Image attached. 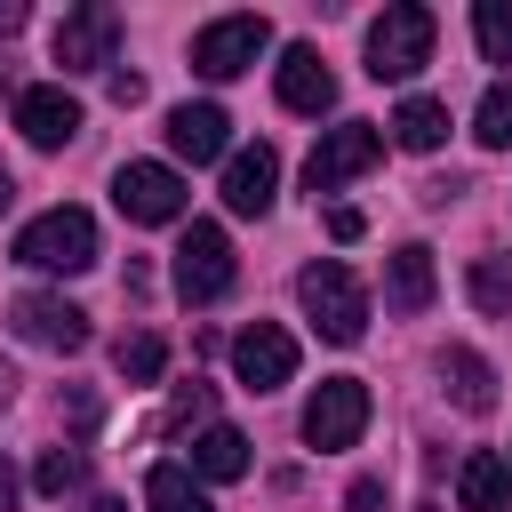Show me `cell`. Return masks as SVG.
I'll use <instances>...</instances> for the list:
<instances>
[{
    "label": "cell",
    "mask_w": 512,
    "mask_h": 512,
    "mask_svg": "<svg viewBox=\"0 0 512 512\" xmlns=\"http://www.w3.org/2000/svg\"><path fill=\"white\" fill-rule=\"evenodd\" d=\"M296 296H304V320H312L328 344H360V336H368V288L352 280V264H336V256L304 264Z\"/></svg>",
    "instance_id": "6da1fadb"
},
{
    "label": "cell",
    "mask_w": 512,
    "mask_h": 512,
    "mask_svg": "<svg viewBox=\"0 0 512 512\" xmlns=\"http://www.w3.org/2000/svg\"><path fill=\"white\" fill-rule=\"evenodd\" d=\"M16 264L32 272H88L96 264V216L88 208H48L16 232Z\"/></svg>",
    "instance_id": "7a4b0ae2"
},
{
    "label": "cell",
    "mask_w": 512,
    "mask_h": 512,
    "mask_svg": "<svg viewBox=\"0 0 512 512\" xmlns=\"http://www.w3.org/2000/svg\"><path fill=\"white\" fill-rule=\"evenodd\" d=\"M432 8H416V0H400V8H384L376 24H368V80H408V72H424L432 64Z\"/></svg>",
    "instance_id": "3957f363"
},
{
    "label": "cell",
    "mask_w": 512,
    "mask_h": 512,
    "mask_svg": "<svg viewBox=\"0 0 512 512\" xmlns=\"http://www.w3.org/2000/svg\"><path fill=\"white\" fill-rule=\"evenodd\" d=\"M232 240H224V224H208V216H192L184 224V240H176V296L184 304H216L224 288H232Z\"/></svg>",
    "instance_id": "277c9868"
},
{
    "label": "cell",
    "mask_w": 512,
    "mask_h": 512,
    "mask_svg": "<svg viewBox=\"0 0 512 512\" xmlns=\"http://www.w3.org/2000/svg\"><path fill=\"white\" fill-rule=\"evenodd\" d=\"M264 48H272V24L264 16H216V24L192 32V72L200 80H240Z\"/></svg>",
    "instance_id": "5b68a950"
},
{
    "label": "cell",
    "mask_w": 512,
    "mask_h": 512,
    "mask_svg": "<svg viewBox=\"0 0 512 512\" xmlns=\"http://www.w3.org/2000/svg\"><path fill=\"white\" fill-rule=\"evenodd\" d=\"M368 432V384L360 376H320L312 400H304V440L328 456V448H352Z\"/></svg>",
    "instance_id": "8992f818"
},
{
    "label": "cell",
    "mask_w": 512,
    "mask_h": 512,
    "mask_svg": "<svg viewBox=\"0 0 512 512\" xmlns=\"http://www.w3.org/2000/svg\"><path fill=\"white\" fill-rule=\"evenodd\" d=\"M376 160H384V136H376L368 120H344V128H328V136L312 144V160H304V192L320 200V192H336V184L368 176Z\"/></svg>",
    "instance_id": "52a82bcc"
},
{
    "label": "cell",
    "mask_w": 512,
    "mask_h": 512,
    "mask_svg": "<svg viewBox=\"0 0 512 512\" xmlns=\"http://www.w3.org/2000/svg\"><path fill=\"white\" fill-rule=\"evenodd\" d=\"M112 200H120L128 224H176V216L192 208V192H184V176H176L168 160H128V168L112 176Z\"/></svg>",
    "instance_id": "ba28073f"
},
{
    "label": "cell",
    "mask_w": 512,
    "mask_h": 512,
    "mask_svg": "<svg viewBox=\"0 0 512 512\" xmlns=\"http://www.w3.org/2000/svg\"><path fill=\"white\" fill-rule=\"evenodd\" d=\"M232 376H240L248 392H280V384L296 376V336H288L280 320H248V328L232 336Z\"/></svg>",
    "instance_id": "9c48e42d"
},
{
    "label": "cell",
    "mask_w": 512,
    "mask_h": 512,
    "mask_svg": "<svg viewBox=\"0 0 512 512\" xmlns=\"http://www.w3.org/2000/svg\"><path fill=\"white\" fill-rule=\"evenodd\" d=\"M8 320H16L24 344H48V352H80V344H88V312L64 304V296H40V288H24V296L8 304Z\"/></svg>",
    "instance_id": "30bf717a"
},
{
    "label": "cell",
    "mask_w": 512,
    "mask_h": 512,
    "mask_svg": "<svg viewBox=\"0 0 512 512\" xmlns=\"http://www.w3.org/2000/svg\"><path fill=\"white\" fill-rule=\"evenodd\" d=\"M112 48H120V16H112V8H72V16L56 24V64H64V72H104Z\"/></svg>",
    "instance_id": "8fae6325"
},
{
    "label": "cell",
    "mask_w": 512,
    "mask_h": 512,
    "mask_svg": "<svg viewBox=\"0 0 512 512\" xmlns=\"http://www.w3.org/2000/svg\"><path fill=\"white\" fill-rule=\"evenodd\" d=\"M16 128H24V144L56 152V144H72V136H80V96H64L56 80L16 88Z\"/></svg>",
    "instance_id": "7c38bea8"
},
{
    "label": "cell",
    "mask_w": 512,
    "mask_h": 512,
    "mask_svg": "<svg viewBox=\"0 0 512 512\" xmlns=\"http://www.w3.org/2000/svg\"><path fill=\"white\" fill-rule=\"evenodd\" d=\"M272 184H280V152L272 144H248L224 160V208L232 216H264L272 208Z\"/></svg>",
    "instance_id": "4fadbf2b"
},
{
    "label": "cell",
    "mask_w": 512,
    "mask_h": 512,
    "mask_svg": "<svg viewBox=\"0 0 512 512\" xmlns=\"http://www.w3.org/2000/svg\"><path fill=\"white\" fill-rule=\"evenodd\" d=\"M224 144H232L224 104H176L168 112V152L176 160H224Z\"/></svg>",
    "instance_id": "5bb4252c"
},
{
    "label": "cell",
    "mask_w": 512,
    "mask_h": 512,
    "mask_svg": "<svg viewBox=\"0 0 512 512\" xmlns=\"http://www.w3.org/2000/svg\"><path fill=\"white\" fill-rule=\"evenodd\" d=\"M384 312H400V320L432 312V248L424 240L392 248V264H384Z\"/></svg>",
    "instance_id": "9a60e30c"
},
{
    "label": "cell",
    "mask_w": 512,
    "mask_h": 512,
    "mask_svg": "<svg viewBox=\"0 0 512 512\" xmlns=\"http://www.w3.org/2000/svg\"><path fill=\"white\" fill-rule=\"evenodd\" d=\"M280 104H288V112H328V104H336V72L320 64V48L296 40V48L280 56Z\"/></svg>",
    "instance_id": "2e32d148"
},
{
    "label": "cell",
    "mask_w": 512,
    "mask_h": 512,
    "mask_svg": "<svg viewBox=\"0 0 512 512\" xmlns=\"http://www.w3.org/2000/svg\"><path fill=\"white\" fill-rule=\"evenodd\" d=\"M456 504H464V512H504V504H512V472H504L496 448H472V456L456 464Z\"/></svg>",
    "instance_id": "e0dca14e"
},
{
    "label": "cell",
    "mask_w": 512,
    "mask_h": 512,
    "mask_svg": "<svg viewBox=\"0 0 512 512\" xmlns=\"http://www.w3.org/2000/svg\"><path fill=\"white\" fill-rule=\"evenodd\" d=\"M440 376H448V400H456L464 416H488V408H496V368H488L480 352L448 344V352H440Z\"/></svg>",
    "instance_id": "ac0fdd59"
},
{
    "label": "cell",
    "mask_w": 512,
    "mask_h": 512,
    "mask_svg": "<svg viewBox=\"0 0 512 512\" xmlns=\"http://www.w3.org/2000/svg\"><path fill=\"white\" fill-rule=\"evenodd\" d=\"M392 144H400V152H440V144H448V104H440V96H408V104L392 112Z\"/></svg>",
    "instance_id": "d6986e66"
},
{
    "label": "cell",
    "mask_w": 512,
    "mask_h": 512,
    "mask_svg": "<svg viewBox=\"0 0 512 512\" xmlns=\"http://www.w3.org/2000/svg\"><path fill=\"white\" fill-rule=\"evenodd\" d=\"M192 472H200V480H240V472H248V440H240L232 424H208V432L192 440Z\"/></svg>",
    "instance_id": "ffe728a7"
},
{
    "label": "cell",
    "mask_w": 512,
    "mask_h": 512,
    "mask_svg": "<svg viewBox=\"0 0 512 512\" xmlns=\"http://www.w3.org/2000/svg\"><path fill=\"white\" fill-rule=\"evenodd\" d=\"M144 504H152V512H216L208 488H200L184 464H152V472H144Z\"/></svg>",
    "instance_id": "44dd1931"
},
{
    "label": "cell",
    "mask_w": 512,
    "mask_h": 512,
    "mask_svg": "<svg viewBox=\"0 0 512 512\" xmlns=\"http://www.w3.org/2000/svg\"><path fill=\"white\" fill-rule=\"evenodd\" d=\"M472 304H480L488 320L512 312V256H472Z\"/></svg>",
    "instance_id": "7402d4cb"
},
{
    "label": "cell",
    "mask_w": 512,
    "mask_h": 512,
    "mask_svg": "<svg viewBox=\"0 0 512 512\" xmlns=\"http://www.w3.org/2000/svg\"><path fill=\"white\" fill-rule=\"evenodd\" d=\"M112 368H120L128 384H152V376L168 368V344H160V336H120V344H112Z\"/></svg>",
    "instance_id": "603a6c76"
},
{
    "label": "cell",
    "mask_w": 512,
    "mask_h": 512,
    "mask_svg": "<svg viewBox=\"0 0 512 512\" xmlns=\"http://www.w3.org/2000/svg\"><path fill=\"white\" fill-rule=\"evenodd\" d=\"M472 136H480L488 152H504V144H512V80H496V88L480 96V112H472Z\"/></svg>",
    "instance_id": "cb8c5ba5"
},
{
    "label": "cell",
    "mask_w": 512,
    "mask_h": 512,
    "mask_svg": "<svg viewBox=\"0 0 512 512\" xmlns=\"http://www.w3.org/2000/svg\"><path fill=\"white\" fill-rule=\"evenodd\" d=\"M472 32H480V56L488 64H512V0H480L472 8Z\"/></svg>",
    "instance_id": "d4e9b609"
},
{
    "label": "cell",
    "mask_w": 512,
    "mask_h": 512,
    "mask_svg": "<svg viewBox=\"0 0 512 512\" xmlns=\"http://www.w3.org/2000/svg\"><path fill=\"white\" fill-rule=\"evenodd\" d=\"M80 480H88V456H80V448H48V456H40V472H32V488H40V496H72Z\"/></svg>",
    "instance_id": "484cf974"
},
{
    "label": "cell",
    "mask_w": 512,
    "mask_h": 512,
    "mask_svg": "<svg viewBox=\"0 0 512 512\" xmlns=\"http://www.w3.org/2000/svg\"><path fill=\"white\" fill-rule=\"evenodd\" d=\"M208 408H216V392H208V384L192 376V384H184V392L168 400V416H160V432H184V424H208Z\"/></svg>",
    "instance_id": "4316f807"
},
{
    "label": "cell",
    "mask_w": 512,
    "mask_h": 512,
    "mask_svg": "<svg viewBox=\"0 0 512 512\" xmlns=\"http://www.w3.org/2000/svg\"><path fill=\"white\" fill-rule=\"evenodd\" d=\"M360 232H368L360 208H328V240H360Z\"/></svg>",
    "instance_id": "83f0119b"
},
{
    "label": "cell",
    "mask_w": 512,
    "mask_h": 512,
    "mask_svg": "<svg viewBox=\"0 0 512 512\" xmlns=\"http://www.w3.org/2000/svg\"><path fill=\"white\" fill-rule=\"evenodd\" d=\"M344 504H352V512H376V504H384V480H368V472H360V480L344 488Z\"/></svg>",
    "instance_id": "f1b7e54d"
},
{
    "label": "cell",
    "mask_w": 512,
    "mask_h": 512,
    "mask_svg": "<svg viewBox=\"0 0 512 512\" xmlns=\"http://www.w3.org/2000/svg\"><path fill=\"white\" fill-rule=\"evenodd\" d=\"M104 88H112V104H136V96H144V80H136V72H112Z\"/></svg>",
    "instance_id": "f546056e"
},
{
    "label": "cell",
    "mask_w": 512,
    "mask_h": 512,
    "mask_svg": "<svg viewBox=\"0 0 512 512\" xmlns=\"http://www.w3.org/2000/svg\"><path fill=\"white\" fill-rule=\"evenodd\" d=\"M0 512H16V464L0 456Z\"/></svg>",
    "instance_id": "4dcf8cb0"
},
{
    "label": "cell",
    "mask_w": 512,
    "mask_h": 512,
    "mask_svg": "<svg viewBox=\"0 0 512 512\" xmlns=\"http://www.w3.org/2000/svg\"><path fill=\"white\" fill-rule=\"evenodd\" d=\"M0 32H24V0H0Z\"/></svg>",
    "instance_id": "1f68e13d"
},
{
    "label": "cell",
    "mask_w": 512,
    "mask_h": 512,
    "mask_svg": "<svg viewBox=\"0 0 512 512\" xmlns=\"http://www.w3.org/2000/svg\"><path fill=\"white\" fill-rule=\"evenodd\" d=\"M80 512H128V504H120V496H88Z\"/></svg>",
    "instance_id": "d6a6232c"
},
{
    "label": "cell",
    "mask_w": 512,
    "mask_h": 512,
    "mask_svg": "<svg viewBox=\"0 0 512 512\" xmlns=\"http://www.w3.org/2000/svg\"><path fill=\"white\" fill-rule=\"evenodd\" d=\"M8 200H16V176H8V168H0V216H8Z\"/></svg>",
    "instance_id": "836d02e7"
},
{
    "label": "cell",
    "mask_w": 512,
    "mask_h": 512,
    "mask_svg": "<svg viewBox=\"0 0 512 512\" xmlns=\"http://www.w3.org/2000/svg\"><path fill=\"white\" fill-rule=\"evenodd\" d=\"M8 392H16V376H8V368H0V408H8Z\"/></svg>",
    "instance_id": "e575fe53"
},
{
    "label": "cell",
    "mask_w": 512,
    "mask_h": 512,
    "mask_svg": "<svg viewBox=\"0 0 512 512\" xmlns=\"http://www.w3.org/2000/svg\"><path fill=\"white\" fill-rule=\"evenodd\" d=\"M504 472H512V456H504Z\"/></svg>",
    "instance_id": "d590c367"
}]
</instances>
